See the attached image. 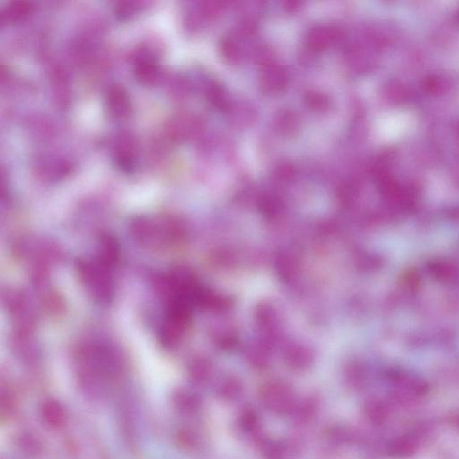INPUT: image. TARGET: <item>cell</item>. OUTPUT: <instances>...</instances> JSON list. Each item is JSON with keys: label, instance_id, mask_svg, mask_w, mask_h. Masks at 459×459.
Listing matches in <instances>:
<instances>
[{"label": "cell", "instance_id": "cell-1", "mask_svg": "<svg viewBox=\"0 0 459 459\" xmlns=\"http://www.w3.org/2000/svg\"><path fill=\"white\" fill-rule=\"evenodd\" d=\"M112 266L99 258L83 259L77 265L80 281L92 298L101 303H109L114 295Z\"/></svg>", "mask_w": 459, "mask_h": 459}, {"label": "cell", "instance_id": "cell-2", "mask_svg": "<svg viewBox=\"0 0 459 459\" xmlns=\"http://www.w3.org/2000/svg\"><path fill=\"white\" fill-rule=\"evenodd\" d=\"M261 400L265 407L279 416L291 413L295 407L293 391L286 384L279 381L267 383L262 387Z\"/></svg>", "mask_w": 459, "mask_h": 459}, {"label": "cell", "instance_id": "cell-3", "mask_svg": "<svg viewBox=\"0 0 459 459\" xmlns=\"http://www.w3.org/2000/svg\"><path fill=\"white\" fill-rule=\"evenodd\" d=\"M133 234L136 239L144 245H160L165 241L172 240L174 225L168 220H151L142 218L136 220L133 225Z\"/></svg>", "mask_w": 459, "mask_h": 459}, {"label": "cell", "instance_id": "cell-4", "mask_svg": "<svg viewBox=\"0 0 459 459\" xmlns=\"http://www.w3.org/2000/svg\"><path fill=\"white\" fill-rule=\"evenodd\" d=\"M134 67L136 79L143 83H153L159 76L156 56L150 50L144 49L136 52L134 57Z\"/></svg>", "mask_w": 459, "mask_h": 459}, {"label": "cell", "instance_id": "cell-5", "mask_svg": "<svg viewBox=\"0 0 459 459\" xmlns=\"http://www.w3.org/2000/svg\"><path fill=\"white\" fill-rule=\"evenodd\" d=\"M105 103L112 117L123 119L129 115L131 109L130 95L121 85L110 86L106 92Z\"/></svg>", "mask_w": 459, "mask_h": 459}, {"label": "cell", "instance_id": "cell-6", "mask_svg": "<svg viewBox=\"0 0 459 459\" xmlns=\"http://www.w3.org/2000/svg\"><path fill=\"white\" fill-rule=\"evenodd\" d=\"M287 73L284 68L276 65L264 67L261 74V85L265 92L281 91L287 83Z\"/></svg>", "mask_w": 459, "mask_h": 459}, {"label": "cell", "instance_id": "cell-7", "mask_svg": "<svg viewBox=\"0 0 459 459\" xmlns=\"http://www.w3.org/2000/svg\"><path fill=\"white\" fill-rule=\"evenodd\" d=\"M340 32L338 30L327 26L313 28L307 38V43L312 49L324 50L332 45L338 40Z\"/></svg>", "mask_w": 459, "mask_h": 459}, {"label": "cell", "instance_id": "cell-8", "mask_svg": "<svg viewBox=\"0 0 459 459\" xmlns=\"http://www.w3.org/2000/svg\"><path fill=\"white\" fill-rule=\"evenodd\" d=\"M115 160L117 165L125 172H130L135 166V154L131 142L127 139L119 140L115 149Z\"/></svg>", "mask_w": 459, "mask_h": 459}, {"label": "cell", "instance_id": "cell-9", "mask_svg": "<svg viewBox=\"0 0 459 459\" xmlns=\"http://www.w3.org/2000/svg\"><path fill=\"white\" fill-rule=\"evenodd\" d=\"M31 10L30 4L26 1L8 3L1 11V21L5 23H16L25 19Z\"/></svg>", "mask_w": 459, "mask_h": 459}, {"label": "cell", "instance_id": "cell-10", "mask_svg": "<svg viewBox=\"0 0 459 459\" xmlns=\"http://www.w3.org/2000/svg\"><path fill=\"white\" fill-rule=\"evenodd\" d=\"M238 423L241 430L247 434L255 435L261 430V418L258 414L252 408L241 411Z\"/></svg>", "mask_w": 459, "mask_h": 459}, {"label": "cell", "instance_id": "cell-11", "mask_svg": "<svg viewBox=\"0 0 459 459\" xmlns=\"http://www.w3.org/2000/svg\"><path fill=\"white\" fill-rule=\"evenodd\" d=\"M243 391L239 381L234 378H228L221 384L218 389V395L221 400L225 402H234L239 399Z\"/></svg>", "mask_w": 459, "mask_h": 459}, {"label": "cell", "instance_id": "cell-12", "mask_svg": "<svg viewBox=\"0 0 459 459\" xmlns=\"http://www.w3.org/2000/svg\"><path fill=\"white\" fill-rule=\"evenodd\" d=\"M318 408V400L316 398H307L302 404L294 407L296 418L299 422H307L314 416Z\"/></svg>", "mask_w": 459, "mask_h": 459}, {"label": "cell", "instance_id": "cell-13", "mask_svg": "<svg viewBox=\"0 0 459 459\" xmlns=\"http://www.w3.org/2000/svg\"><path fill=\"white\" fill-rule=\"evenodd\" d=\"M262 452L267 459H283L285 457V450L282 444L276 441H264L261 446Z\"/></svg>", "mask_w": 459, "mask_h": 459}, {"label": "cell", "instance_id": "cell-14", "mask_svg": "<svg viewBox=\"0 0 459 459\" xmlns=\"http://www.w3.org/2000/svg\"><path fill=\"white\" fill-rule=\"evenodd\" d=\"M141 8V3L136 1H125L118 3L115 8L116 14L121 19H129Z\"/></svg>", "mask_w": 459, "mask_h": 459}]
</instances>
